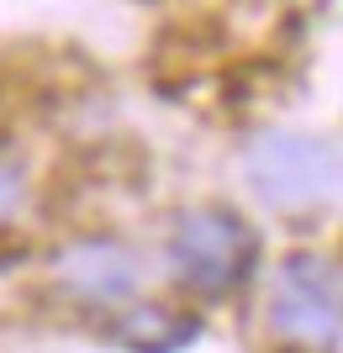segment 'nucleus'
Listing matches in <instances>:
<instances>
[{
  "label": "nucleus",
  "instance_id": "nucleus-1",
  "mask_svg": "<svg viewBox=\"0 0 343 353\" xmlns=\"http://www.w3.org/2000/svg\"><path fill=\"white\" fill-rule=\"evenodd\" d=\"M259 264V232L227 206H190L169 227V269L190 295H233Z\"/></svg>",
  "mask_w": 343,
  "mask_h": 353
},
{
  "label": "nucleus",
  "instance_id": "nucleus-2",
  "mask_svg": "<svg viewBox=\"0 0 343 353\" xmlns=\"http://www.w3.org/2000/svg\"><path fill=\"white\" fill-rule=\"evenodd\" d=\"M243 174L254 195L275 211H322L338 195V148L306 132H264L243 153Z\"/></svg>",
  "mask_w": 343,
  "mask_h": 353
},
{
  "label": "nucleus",
  "instance_id": "nucleus-3",
  "mask_svg": "<svg viewBox=\"0 0 343 353\" xmlns=\"http://www.w3.org/2000/svg\"><path fill=\"white\" fill-rule=\"evenodd\" d=\"M269 332L301 353H338L343 295L338 269L322 253H285L269 290Z\"/></svg>",
  "mask_w": 343,
  "mask_h": 353
},
{
  "label": "nucleus",
  "instance_id": "nucleus-4",
  "mask_svg": "<svg viewBox=\"0 0 343 353\" xmlns=\"http://www.w3.org/2000/svg\"><path fill=\"white\" fill-rule=\"evenodd\" d=\"M53 280L69 301L95 311H111L121 301H133L137 280H143V259H137L121 237H79L59 253Z\"/></svg>",
  "mask_w": 343,
  "mask_h": 353
},
{
  "label": "nucleus",
  "instance_id": "nucleus-5",
  "mask_svg": "<svg viewBox=\"0 0 343 353\" xmlns=\"http://www.w3.org/2000/svg\"><path fill=\"white\" fill-rule=\"evenodd\" d=\"M201 322L169 306H133L111 322V343H121L127 353H179L185 343H195Z\"/></svg>",
  "mask_w": 343,
  "mask_h": 353
},
{
  "label": "nucleus",
  "instance_id": "nucleus-6",
  "mask_svg": "<svg viewBox=\"0 0 343 353\" xmlns=\"http://www.w3.org/2000/svg\"><path fill=\"white\" fill-rule=\"evenodd\" d=\"M21 201H27V163H21V153L0 148V221H11Z\"/></svg>",
  "mask_w": 343,
  "mask_h": 353
}]
</instances>
